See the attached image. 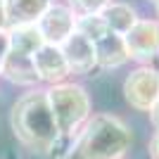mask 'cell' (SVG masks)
I'll return each mask as SVG.
<instances>
[{"label": "cell", "mask_w": 159, "mask_h": 159, "mask_svg": "<svg viewBox=\"0 0 159 159\" xmlns=\"http://www.w3.org/2000/svg\"><path fill=\"white\" fill-rule=\"evenodd\" d=\"M0 31H7V14H5V0H0Z\"/></svg>", "instance_id": "obj_19"}, {"label": "cell", "mask_w": 159, "mask_h": 159, "mask_svg": "<svg viewBox=\"0 0 159 159\" xmlns=\"http://www.w3.org/2000/svg\"><path fill=\"white\" fill-rule=\"evenodd\" d=\"M147 154H150V159H159V128L147 140Z\"/></svg>", "instance_id": "obj_16"}, {"label": "cell", "mask_w": 159, "mask_h": 159, "mask_svg": "<svg viewBox=\"0 0 159 159\" xmlns=\"http://www.w3.org/2000/svg\"><path fill=\"white\" fill-rule=\"evenodd\" d=\"M0 79H5L7 83H12L17 88H24V90H33V88H40L38 74L33 69V60L31 55H21V52H7L5 64H2V71H0Z\"/></svg>", "instance_id": "obj_9"}, {"label": "cell", "mask_w": 159, "mask_h": 159, "mask_svg": "<svg viewBox=\"0 0 159 159\" xmlns=\"http://www.w3.org/2000/svg\"><path fill=\"white\" fill-rule=\"evenodd\" d=\"M133 145V133L119 114L98 112L74 135L66 159H124Z\"/></svg>", "instance_id": "obj_1"}, {"label": "cell", "mask_w": 159, "mask_h": 159, "mask_svg": "<svg viewBox=\"0 0 159 159\" xmlns=\"http://www.w3.org/2000/svg\"><path fill=\"white\" fill-rule=\"evenodd\" d=\"M147 116H150V124H152V126H154V131H157V128H159V98H157V102H154V105L150 107Z\"/></svg>", "instance_id": "obj_18"}, {"label": "cell", "mask_w": 159, "mask_h": 159, "mask_svg": "<svg viewBox=\"0 0 159 159\" xmlns=\"http://www.w3.org/2000/svg\"><path fill=\"white\" fill-rule=\"evenodd\" d=\"M31 60H33V69L38 74L40 86H45V88L57 86V83H64V81L71 79L60 45H48V43H43V45L31 55Z\"/></svg>", "instance_id": "obj_8"}, {"label": "cell", "mask_w": 159, "mask_h": 159, "mask_svg": "<svg viewBox=\"0 0 159 159\" xmlns=\"http://www.w3.org/2000/svg\"><path fill=\"white\" fill-rule=\"evenodd\" d=\"M50 0H5V14L7 26H24V24H36L43 10Z\"/></svg>", "instance_id": "obj_12"}, {"label": "cell", "mask_w": 159, "mask_h": 159, "mask_svg": "<svg viewBox=\"0 0 159 159\" xmlns=\"http://www.w3.org/2000/svg\"><path fill=\"white\" fill-rule=\"evenodd\" d=\"M7 38H10V50L21 55H33L43 45L36 24H24V26H7Z\"/></svg>", "instance_id": "obj_13"}, {"label": "cell", "mask_w": 159, "mask_h": 159, "mask_svg": "<svg viewBox=\"0 0 159 159\" xmlns=\"http://www.w3.org/2000/svg\"><path fill=\"white\" fill-rule=\"evenodd\" d=\"M7 52H10V38H7V31H0V71H2Z\"/></svg>", "instance_id": "obj_17"}, {"label": "cell", "mask_w": 159, "mask_h": 159, "mask_svg": "<svg viewBox=\"0 0 159 159\" xmlns=\"http://www.w3.org/2000/svg\"><path fill=\"white\" fill-rule=\"evenodd\" d=\"M121 93L126 105L135 112H150L159 98V66L157 64H135L124 79Z\"/></svg>", "instance_id": "obj_4"}, {"label": "cell", "mask_w": 159, "mask_h": 159, "mask_svg": "<svg viewBox=\"0 0 159 159\" xmlns=\"http://www.w3.org/2000/svg\"><path fill=\"white\" fill-rule=\"evenodd\" d=\"M76 31L83 33L86 38H90L95 43L98 38H102L107 33V26H105V21H102L100 14H81L76 19Z\"/></svg>", "instance_id": "obj_14"}, {"label": "cell", "mask_w": 159, "mask_h": 159, "mask_svg": "<svg viewBox=\"0 0 159 159\" xmlns=\"http://www.w3.org/2000/svg\"><path fill=\"white\" fill-rule=\"evenodd\" d=\"M154 12H157V17H154V19H159V2L154 5Z\"/></svg>", "instance_id": "obj_20"}, {"label": "cell", "mask_w": 159, "mask_h": 159, "mask_svg": "<svg viewBox=\"0 0 159 159\" xmlns=\"http://www.w3.org/2000/svg\"><path fill=\"white\" fill-rule=\"evenodd\" d=\"M100 17L105 21L107 31L114 33V36H124V33L140 19L135 5H131L126 0H112V2L100 12Z\"/></svg>", "instance_id": "obj_11"}, {"label": "cell", "mask_w": 159, "mask_h": 159, "mask_svg": "<svg viewBox=\"0 0 159 159\" xmlns=\"http://www.w3.org/2000/svg\"><path fill=\"white\" fill-rule=\"evenodd\" d=\"M62 55L66 60L71 79H86L93 71H98V57H95V43L86 38L83 33L74 31L69 38L60 45Z\"/></svg>", "instance_id": "obj_7"}, {"label": "cell", "mask_w": 159, "mask_h": 159, "mask_svg": "<svg viewBox=\"0 0 159 159\" xmlns=\"http://www.w3.org/2000/svg\"><path fill=\"white\" fill-rule=\"evenodd\" d=\"M64 2L81 17V14H100L112 0H64Z\"/></svg>", "instance_id": "obj_15"}, {"label": "cell", "mask_w": 159, "mask_h": 159, "mask_svg": "<svg viewBox=\"0 0 159 159\" xmlns=\"http://www.w3.org/2000/svg\"><path fill=\"white\" fill-rule=\"evenodd\" d=\"M121 38H124L128 62L154 64L159 60V19L140 17Z\"/></svg>", "instance_id": "obj_5"}, {"label": "cell", "mask_w": 159, "mask_h": 159, "mask_svg": "<svg viewBox=\"0 0 159 159\" xmlns=\"http://www.w3.org/2000/svg\"><path fill=\"white\" fill-rule=\"evenodd\" d=\"M145 2H150V5H157V2H159V0H145Z\"/></svg>", "instance_id": "obj_21"}, {"label": "cell", "mask_w": 159, "mask_h": 159, "mask_svg": "<svg viewBox=\"0 0 159 159\" xmlns=\"http://www.w3.org/2000/svg\"><path fill=\"white\" fill-rule=\"evenodd\" d=\"M95 57H98V69H105V71L126 66L128 55L124 48V38L107 31L102 38L95 40Z\"/></svg>", "instance_id": "obj_10"}, {"label": "cell", "mask_w": 159, "mask_h": 159, "mask_svg": "<svg viewBox=\"0 0 159 159\" xmlns=\"http://www.w3.org/2000/svg\"><path fill=\"white\" fill-rule=\"evenodd\" d=\"M43 93H45L48 107L57 126V138L74 140V135L93 114V98L88 93V88L81 81L69 79L64 83L43 88Z\"/></svg>", "instance_id": "obj_3"}, {"label": "cell", "mask_w": 159, "mask_h": 159, "mask_svg": "<svg viewBox=\"0 0 159 159\" xmlns=\"http://www.w3.org/2000/svg\"><path fill=\"white\" fill-rule=\"evenodd\" d=\"M76 19H79V14L64 0H50L48 7L43 10V14L38 17V21H36V29H38L43 43L62 45L76 31Z\"/></svg>", "instance_id": "obj_6"}, {"label": "cell", "mask_w": 159, "mask_h": 159, "mask_svg": "<svg viewBox=\"0 0 159 159\" xmlns=\"http://www.w3.org/2000/svg\"><path fill=\"white\" fill-rule=\"evenodd\" d=\"M10 128L21 147L33 154H48L57 140L52 112L48 107L43 88L26 90L14 100L10 109Z\"/></svg>", "instance_id": "obj_2"}]
</instances>
